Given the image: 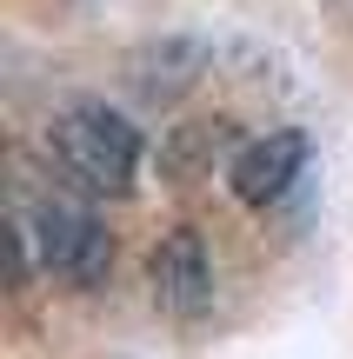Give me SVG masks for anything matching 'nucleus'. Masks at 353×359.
I'll use <instances>...</instances> for the list:
<instances>
[{
  "label": "nucleus",
  "mask_w": 353,
  "mask_h": 359,
  "mask_svg": "<svg viewBox=\"0 0 353 359\" xmlns=\"http://www.w3.org/2000/svg\"><path fill=\"white\" fill-rule=\"evenodd\" d=\"M13 246H20V273H47L60 286H100L114 273V233L74 193L20 187V200H13Z\"/></svg>",
  "instance_id": "nucleus-1"
},
{
  "label": "nucleus",
  "mask_w": 353,
  "mask_h": 359,
  "mask_svg": "<svg viewBox=\"0 0 353 359\" xmlns=\"http://www.w3.org/2000/svg\"><path fill=\"white\" fill-rule=\"evenodd\" d=\"M47 154L53 167L74 180L80 193H107V200H127L133 180H140L147 140L127 114H114L107 100H74L47 120Z\"/></svg>",
  "instance_id": "nucleus-2"
},
{
  "label": "nucleus",
  "mask_w": 353,
  "mask_h": 359,
  "mask_svg": "<svg viewBox=\"0 0 353 359\" xmlns=\"http://www.w3.org/2000/svg\"><path fill=\"white\" fill-rule=\"evenodd\" d=\"M147 286H154V306L173 313V320H200L213 306V259L207 240L194 226L160 233V246L147 253Z\"/></svg>",
  "instance_id": "nucleus-3"
},
{
  "label": "nucleus",
  "mask_w": 353,
  "mask_h": 359,
  "mask_svg": "<svg viewBox=\"0 0 353 359\" xmlns=\"http://www.w3.org/2000/svg\"><path fill=\"white\" fill-rule=\"evenodd\" d=\"M307 154H314V140H307L300 127H280V133H267V140L240 147L234 167H227L234 200H240V206H274V200H287L293 180L307 173Z\"/></svg>",
  "instance_id": "nucleus-4"
},
{
  "label": "nucleus",
  "mask_w": 353,
  "mask_h": 359,
  "mask_svg": "<svg viewBox=\"0 0 353 359\" xmlns=\"http://www.w3.org/2000/svg\"><path fill=\"white\" fill-rule=\"evenodd\" d=\"M200 67H207V47H194V40H160V47H140L127 60V87L140 93V100H173V93H187L200 80Z\"/></svg>",
  "instance_id": "nucleus-5"
},
{
  "label": "nucleus",
  "mask_w": 353,
  "mask_h": 359,
  "mask_svg": "<svg viewBox=\"0 0 353 359\" xmlns=\"http://www.w3.org/2000/svg\"><path fill=\"white\" fill-rule=\"evenodd\" d=\"M327 7H333V13H340V20H347V27H353V0H327Z\"/></svg>",
  "instance_id": "nucleus-6"
}]
</instances>
